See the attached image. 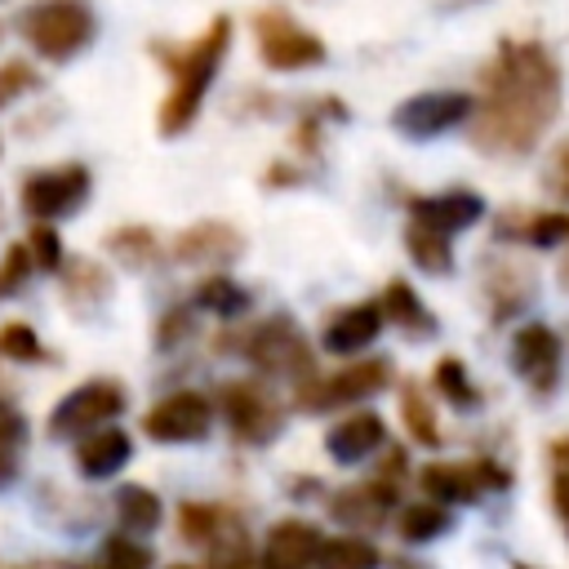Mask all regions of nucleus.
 Instances as JSON below:
<instances>
[{
    "mask_svg": "<svg viewBox=\"0 0 569 569\" xmlns=\"http://www.w3.org/2000/svg\"><path fill=\"white\" fill-rule=\"evenodd\" d=\"M560 62L542 40H498L480 67L471 142L485 156H529L560 116Z\"/></svg>",
    "mask_w": 569,
    "mask_h": 569,
    "instance_id": "nucleus-1",
    "label": "nucleus"
},
{
    "mask_svg": "<svg viewBox=\"0 0 569 569\" xmlns=\"http://www.w3.org/2000/svg\"><path fill=\"white\" fill-rule=\"evenodd\" d=\"M227 49H231V18H227V13H218V18H213L196 40H187V44H164V40L151 44V53H156V58L164 62V71H169V93H164V102H160V111H156V129H160L164 138H178V133H187V129L196 124V116H200V107H204V93H209L218 67H222Z\"/></svg>",
    "mask_w": 569,
    "mask_h": 569,
    "instance_id": "nucleus-2",
    "label": "nucleus"
},
{
    "mask_svg": "<svg viewBox=\"0 0 569 569\" xmlns=\"http://www.w3.org/2000/svg\"><path fill=\"white\" fill-rule=\"evenodd\" d=\"M93 9L84 0H36L31 9H22L18 31L22 40L49 58V62H67L76 58L89 40H93Z\"/></svg>",
    "mask_w": 569,
    "mask_h": 569,
    "instance_id": "nucleus-3",
    "label": "nucleus"
},
{
    "mask_svg": "<svg viewBox=\"0 0 569 569\" xmlns=\"http://www.w3.org/2000/svg\"><path fill=\"white\" fill-rule=\"evenodd\" d=\"M244 356L262 369V373H276V378H293L298 387L307 378H316V356H311V342L307 333L293 325V316H267L249 329L244 338Z\"/></svg>",
    "mask_w": 569,
    "mask_h": 569,
    "instance_id": "nucleus-4",
    "label": "nucleus"
},
{
    "mask_svg": "<svg viewBox=\"0 0 569 569\" xmlns=\"http://www.w3.org/2000/svg\"><path fill=\"white\" fill-rule=\"evenodd\" d=\"M253 40H258V58L271 71H307V67H320L329 58L325 40L316 31H307L289 9H258L253 13Z\"/></svg>",
    "mask_w": 569,
    "mask_h": 569,
    "instance_id": "nucleus-5",
    "label": "nucleus"
},
{
    "mask_svg": "<svg viewBox=\"0 0 569 569\" xmlns=\"http://www.w3.org/2000/svg\"><path fill=\"white\" fill-rule=\"evenodd\" d=\"M391 382V365L382 356H369V360H356L338 373H325V378H307L298 387V409L307 413H320V409H338V405H356L365 396H378L382 387Z\"/></svg>",
    "mask_w": 569,
    "mask_h": 569,
    "instance_id": "nucleus-6",
    "label": "nucleus"
},
{
    "mask_svg": "<svg viewBox=\"0 0 569 569\" xmlns=\"http://www.w3.org/2000/svg\"><path fill=\"white\" fill-rule=\"evenodd\" d=\"M476 111L471 93H458V89H436V93H413L405 98L396 111H391V129L413 138V142H427V138H440L458 124H467Z\"/></svg>",
    "mask_w": 569,
    "mask_h": 569,
    "instance_id": "nucleus-7",
    "label": "nucleus"
},
{
    "mask_svg": "<svg viewBox=\"0 0 569 569\" xmlns=\"http://www.w3.org/2000/svg\"><path fill=\"white\" fill-rule=\"evenodd\" d=\"M89 196V169L84 164H58V169H36L22 182V209L36 222H58L76 213Z\"/></svg>",
    "mask_w": 569,
    "mask_h": 569,
    "instance_id": "nucleus-8",
    "label": "nucleus"
},
{
    "mask_svg": "<svg viewBox=\"0 0 569 569\" xmlns=\"http://www.w3.org/2000/svg\"><path fill=\"white\" fill-rule=\"evenodd\" d=\"M124 409V387L111 378H93L84 387H76L71 396L58 400V409L49 413V431L53 436H89L98 427H107L116 413Z\"/></svg>",
    "mask_w": 569,
    "mask_h": 569,
    "instance_id": "nucleus-9",
    "label": "nucleus"
},
{
    "mask_svg": "<svg viewBox=\"0 0 569 569\" xmlns=\"http://www.w3.org/2000/svg\"><path fill=\"white\" fill-rule=\"evenodd\" d=\"M213 427V405L200 391H173L164 400H156L142 418V431L160 445H187V440H204Z\"/></svg>",
    "mask_w": 569,
    "mask_h": 569,
    "instance_id": "nucleus-10",
    "label": "nucleus"
},
{
    "mask_svg": "<svg viewBox=\"0 0 569 569\" xmlns=\"http://www.w3.org/2000/svg\"><path fill=\"white\" fill-rule=\"evenodd\" d=\"M222 413H227L236 440H244V445H267L284 422L276 396L258 382H227L222 387Z\"/></svg>",
    "mask_w": 569,
    "mask_h": 569,
    "instance_id": "nucleus-11",
    "label": "nucleus"
},
{
    "mask_svg": "<svg viewBox=\"0 0 569 569\" xmlns=\"http://www.w3.org/2000/svg\"><path fill=\"white\" fill-rule=\"evenodd\" d=\"M560 356H565V347H560L556 329L542 325V320L520 325L516 338H511V365H516V373H520L538 396H547V391L560 382Z\"/></svg>",
    "mask_w": 569,
    "mask_h": 569,
    "instance_id": "nucleus-12",
    "label": "nucleus"
},
{
    "mask_svg": "<svg viewBox=\"0 0 569 569\" xmlns=\"http://www.w3.org/2000/svg\"><path fill=\"white\" fill-rule=\"evenodd\" d=\"M418 480H422L427 498H436V502H471L485 485L502 489L507 471L498 462H489V458H476V462H427Z\"/></svg>",
    "mask_w": 569,
    "mask_h": 569,
    "instance_id": "nucleus-13",
    "label": "nucleus"
},
{
    "mask_svg": "<svg viewBox=\"0 0 569 569\" xmlns=\"http://www.w3.org/2000/svg\"><path fill=\"white\" fill-rule=\"evenodd\" d=\"M405 209H409V222H418L427 231H440V236L467 231L485 218V200L467 187H449V191H436V196H409Z\"/></svg>",
    "mask_w": 569,
    "mask_h": 569,
    "instance_id": "nucleus-14",
    "label": "nucleus"
},
{
    "mask_svg": "<svg viewBox=\"0 0 569 569\" xmlns=\"http://www.w3.org/2000/svg\"><path fill=\"white\" fill-rule=\"evenodd\" d=\"M240 253H244V236L222 218H200L187 231H178V240H173V258L178 262L222 267V262H236Z\"/></svg>",
    "mask_w": 569,
    "mask_h": 569,
    "instance_id": "nucleus-15",
    "label": "nucleus"
},
{
    "mask_svg": "<svg viewBox=\"0 0 569 569\" xmlns=\"http://www.w3.org/2000/svg\"><path fill=\"white\" fill-rule=\"evenodd\" d=\"M382 307L378 302H351V307H338L320 333V347L333 351V356H356L365 351L378 333H382Z\"/></svg>",
    "mask_w": 569,
    "mask_h": 569,
    "instance_id": "nucleus-16",
    "label": "nucleus"
},
{
    "mask_svg": "<svg viewBox=\"0 0 569 569\" xmlns=\"http://www.w3.org/2000/svg\"><path fill=\"white\" fill-rule=\"evenodd\" d=\"M485 293H489V307L493 316H516L529 298H533V276L520 258H507V253H489L485 258Z\"/></svg>",
    "mask_w": 569,
    "mask_h": 569,
    "instance_id": "nucleus-17",
    "label": "nucleus"
},
{
    "mask_svg": "<svg viewBox=\"0 0 569 569\" xmlns=\"http://www.w3.org/2000/svg\"><path fill=\"white\" fill-rule=\"evenodd\" d=\"M320 529L307 525V520H280L271 525L267 533V547H262V569H307L316 565L320 556Z\"/></svg>",
    "mask_w": 569,
    "mask_h": 569,
    "instance_id": "nucleus-18",
    "label": "nucleus"
},
{
    "mask_svg": "<svg viewBox=\"0 0 569 569\" xmlns=\"http://www.w3.org/2000/svg\"><path fill=\"white\" fill-rule=\"evenodd\" d=\"M498 240H520V244H533V249H556V244H569V213L560 209H511L502 222H498Z\"/></svg>",
    "mask_w": 569,
    "mask_h": 569,
    "instance_id": "nucleus-19",
    "label": "nucleus"
},
{
    "mask_svg": "<svg viewBox=\"0 0 569 569\" xmlns=\"http://www.w3.org/2000/svg\"><path fill=\"white\" fill-rule=\"evenodd\" d=\"M129 453H133V445H129V436L120 427H98L76 445V467L89 480H107L129 462Z\"/></svg>",
    "mask_w": 569,
    "mask_h": 569,
    "instance_id": "nucleus-20",
    "label": "nucleus"
},
{
    "mask_svg": "<svg viewBox=\"0 0 569 569\" xmlns=\"http://www.w3.org/2000/svg\"><path fill=\"white\" fill-rule=\"evenodd\" d=\"M382 320H391L400 333H409V338H431L436 333V316L427 311V302L413 293V284L409 280H400V276H391L387 284H382Z\"/></svg>",
    "mask_w": 569,
    "mask_h": 569,
    "instance_id": "nucleus-21",
    "label": "nucleus"
},
{
    "mask_svg": "<svg viewBox=\"0 0 569 569\" xmlns=\"http://www.w3.org/2000/svg\"><path fill=\"white\" fill-rule=\"evenodd\" d=\"M378 445H387V427H382L378 413H351V418H342L338 427H329V436H325V449H329V458H338V462L369 458Z\"/></svg>",
    "mask_w": 569,
    "mask_h": 569,
    "instance_id": "nucleus-22",
    "label": "nucleus"
},
{
    "mask_svg": "<svg viewBox=\"0 0 569 569\" xmlns=\"http://www.w3.org/2000/svg\"><path fill=\"white\" fill-rule=\"evenodd\" d=\"M405 253H409V262H413L418 271H427V276H449V271H453L449 236L427 231V227H418V222L405 227Z\"/></svg>",
    "mask_w": 569,
    "mask_h": 569,
    "instance_id": "nucleus-23",
    "label": "nucleus"
},
{
    "mask_svg": "<svg viewBox=\"0 0 569 569\" xmlns=\"http://www.w3.org/2000/svg\"><path fill=\"white\" fill-rule=\"evenodd\" d=\"M196 307H204V311L231 320V316L249 311V289L236 284L231 276H204V280L196 284Z\"/></svg>",
    "mask_w": 569,
    "mask_h": 569,
    "instance_id": "nucleus-24",
    "label": "nucleus"
},
{
    "mask_svg": "<svg viewBox=\"0 0 569 569\" xmlns=\"http://www.w3.org/2000/svg\"><path fill=\"white\" fill-rule=\"evenodd\" d=\"M316 569H378V551H373V542H365L356 533L325 538L320 556H316Z\"/></svg>",
    "mask_w": 569,
    "mask_h": 569,
    "instance_id": "nucleus-25",
    "label": "nucleus"
},
{
    "mask_svg": "<svg viewBox=\"0 0 569 569\" xmlns=\"http://www.w3.org/2000/svg\"><path fill=\"white\" fill-rule=\"evenodd\" d=\"M107 249H111V258H120L124 267H151L156 258H160V240H156V231L151 227H116L111 236H107Z\"/></svg>",
    "mask_w": 569,
    "mask_h": 569,
    "instance_id": "nucleus-26",
    "label": "nucleus"
},
{
    "mask_svg": "<svg viewBox=\"0 0 569 569\" xmlns=\"http://www.w3.org/2000/svg\"><path fill=\"white\" fill-rule=\"evenodd\" d=\"M116 511H120L124 529H138V533H147V529L160 525V498L151 489H142V485H124L116 493Z\"/></svg>",
    "mask_w": 569,
    "mask_h": 569,
    "instance_id": "nucleus-27",
    "label": "nucleus"
},
{
    "mask_svg": "<svg viewBox=\"0 0 569 569\" xmlns=\"http://www.w3.org/2000/svg\"><path fill=\"white\" fill-rule=\"evenodd\" d=\"M107 289H111V280H107V271H102L98 262H89V258L71 262V271H67V298H71L76 307H93V302H102Z\"/></svg>",
    "mask_w": 569,
    "mask_h": 569,
    "instance_id": "nucleus-28",
    "label": "nucleus"
},
{
    "mask_svg": "<svg viewBox=\"0 0 569 569\" xmlns=\"http://www.w3.org/2000/svg\"><path fill=\"white\" fill-rule=\"evenodd\" d=\"M431 382H436V391H440L449 405H458V409L480 405V396H476V387H471V378H467V369H462V360H458V356H445V360L436 365Z\"/></svg>",
    "mask_w": 569,
    "mask_h": 569,
    "instance_id": "nucleus-29",
    "label": "nucleus"
},
{
    "mask_svg": "<svg viewBox=\"0 0 569 569\" xmlns=\"http://www.w3.org/2000/svg\"><path fill=\"white\" fill-rule=\"evenodd\" d=\"M445 525H449V516H445L440 502H413V507L400 511V533L409 542H427V538L445 533Z\"/></svg>",
    "mask_w": 569,
    "mask_h": 569,
    "instance_id": "nucleus-30",
    "label": "nucleus"
},
{
    "mask_svg": "<svg viewBox=\"0 0 569 569\" xmlns=\"http://www.w3.org/2000/svg\"><path fill=\"white\" fill-rule=\"evenodd\" d=\"M178 525H182V538H191V542H213L231 520L218 511V507H204V502H187L182 511H178Z\"/></svg>",
    "mask_w": 569,
    "mask_h": 569,
    "instance_id": "nucleus-31",
    "label": "nucleus"
},
{
    "mask_svg": "<svg viewBox=\"0 0 569 569\" xmlns=\"http://www.w3.org/2000/svg\"><path fill=\"white\" fill-rule=\"evenodd\" d=\"M400 409H405V422H409L413 440H422V445H436V440H440V431H436V413H431V405H427V396H422V387H418V382H409V387H405Z\"/></svg>",
    "mask_w": 569,
    "mask_h": 569,
    "instance_id": "nucleus-32",
    "label": "nucleus"
},
{
    "mask_svg": "<svg viewBox=\"0 0 569 569\" xmlns=\"http://www.w3.org/2000/svg\"><path fill=\"white\" fill-rule=\"evenodd\" d=\"M209 547H213V551H209V569H253V560H249V542H244V533H240L236 520H231Z\"/></svg>",
    "mask_w": 569,
    "mask_h": 569,
    "instance_id": "nucleus-33",
    "label": "nucleus"
},
{
    "mask_svg": "<svg viewBox=\"0 0 569 569\" xmlns=\"http://www.w3.org/2000/svg\"><path fill=\"white\" fill-rule=\"evenodd\" d=\"M0 356L22 360V365H36V360H44V347H40V338H36V329H31V325L9 320V325L0 329Z\"/></svg>",
    "mask_w": 569,
    "mask_h": 569,
    "instance_id": "nucleus-34",
    "label": "nucleus"
},
{
    "mask_svg": "<svg viewBox=\"0 0 569 569\" xmlns=\"http://www.w3.org/2000/svg\"><path fill=\"white\" fill-rule=\"evenodd\" d=\"M551 507L560 516V529L569 533V440L551 445Z\"/></svg>",
    "mask_w": 569,
    "mask_h": 569,
    "instance_id": "nucleus-35",
    "label": "nucleus"
},
{
    "mask_svg": "<svg viewBox=\"0 0 569 569\" xmlns=\"http://www.w3.org/2000/svg\"><path fill=\"white\" fill-rule=\"evenodd\" d=\"M151 565V551L142 542H129V538H107L102 542V565L98 569H147Z\"/></svg>",
    "mask_w": 569,
    "mask_h": 569,
    "instance_id": "nucleus-36",
    "label": "nucleus"
},
{
    "mask_svg": "<svg viewBox=\"0 0 569 569\" xmlns=\"http://www.w3.org/2000/svg\"><path fill=\"white\" fill-rule=\"evenodd\" d=\"M27 249H31V262H36V267H44V271L62 267V240H58V231H53L49 222H36V227H31Z\"/></svg>",
    "mask_w": 569,
    "mask_h": 569,
    "instance_id": "nucleus-37",
    "label": "nucleus"
},
{
    "mask_svg": "<svg viewBox=\"0 0 569 569\" xmlns=\"http://www.w3.org/2000/svg\"><path fill=\"white\" fill-rule=\"evenodd\" d=\"M31 267H36V262H31V249H27V244H9V249L0 253V298L18 293V284L27 280Z\"/></svg>",
    "mask_w": 569,
    "mask_h": 569,
    "instance_id": "nucleus-38",
    "label": "nucleus"
},
{
    "mask_svg": "<svg viewBox=\"0 0 569 569\" xmlns=\"http://www.w3.org/2000/svg\"><path fill=\"white\" fill-rule=\"evenodd\" d=\"M40 84V76L27 62H0V107L18 102L22 93H31Z\"/></svg>",
    "mask_w": 569,
    "mask_h": 569,
    "instance_id": "nucleus-39",
    "label": "nucleus"
},
{
    "mask_svg": "<svg viewBox=\"0 0 569 569\" xmlns=\"http://www.w3.org/2000/svg\"><path fill=\"white\" fill-rule=\"evenodd\" d=\"M22 436H27V422H22V413L0 396V445H22Z\"/></svg>",
    "mask_w": 569,
    "mask_h": 569,
    "instance_id": "nucleus-40",
    "label": "nucleus"
},
{
    "mask_svg": "<svg viewBox=\"0 0 569 569\" xmlns=\"http://www.w3.org/2000/svg\"><path fill=\"white\" fill-rule=\"evenodd\" d=\"M547 187L556 191V196H565L569 200V138L556 147V156H551V169H547Z\"/></svg>",
    "mask_w": 569,
    "mask_h": 569,
    "instance_id": "nucleus-41",
    "label": "nucleus"
},
{
    "mask_svg": "<svg viewBox=\"0 0 569 569\" xmlns=\"http://www.w3.org/2000/svg\"><path fill=\"white\" fill-rule=\"evenodd\" d=\"M187 329H191V316H187V307H178V311H169V316L160 320V333H156V338H160V347H169V342L182 338Z\"/></svg>",
    "mask_w": 569,
    "mask_h": 569,
    "instance_id": "nucleus-42",
    "label": "nucleus"
},
{
    "mask_svg": "<svg viewBox=\"0 0 569 569\" xmlns=\"http://www.w3.org/2000/svg\"><path fill=\"white\" fill-rule=\"evenodd\" d=\"M13 471H18V458H13V449H9V445H0V485H9V480H13Z\"/></svg>",
    "mask_w": 569,
    "mask_h": 569,
    "instance_id": "nucleus-43",
    "label": "nucleus"
},
{
    "mask_svg": "<svg viewBox=\"0 0 569 569\" xmlns=\"http://www.w3.org/2000/svg\"><path fill=\"white\" fill-rule=\"evenodd\" d=\"M560 284H565V289H569V253H565V258H560Z\"/></svg>",
    "mask_w": 569,
    "mask_h": 569,
    "instance_id": "nucleus-44",
    "label": "nucleus"
},
{
    "mask_svg": "<svg viewBox=\"0 0 569 569\" xmlns=\"http://www.w3.org/2000/svg\"><path fill=\"white\" fill-rule=\"evenodd\" d=\"M22 569H62V565H49V560H36V565H22Z\"/></svg>",
    "mask_w": 569,
    "mask_h": 569,
    "instance_id": "nucleus-45",
    "label": "nucleus"
},
{
    "mask_svg": "<svg viewBox=\"0 0 569 569\" xmlns=\"http://www.w3.org/2000/svg\"><path fill=\"white\" fill-rule=\"evenodd\" d=\"M169 569H191V565H169Z\"/></svg>",
    "mask_w": 569,
    "mask_h": 569,
    "instance_id": "nucleus-46",
    "label": "nucleus"
}]
</instances>
